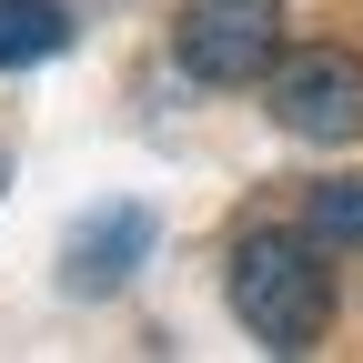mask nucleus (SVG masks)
<instances>
[{
    "label": "nucleus",
    "mask_w": 363,
    "mask_h": 363,
    "mask_svg": "<svg viewBox=\"0 0 363 363\" xmlns=\"http://www.w3.org/2000/svg\"><path fill=\"white\" fill-rule=\"evenodd\" d=\"M172 51L212 91H252L283 61V0H182L172 11Z\"/></svg>",
    "instance_id": "2"
},
{
    "label": "nucleus",
    "mask_w": 363,
    "mask_h": 363,
    "mask_svg": "<svg viewBox=\"0 0 363 363\" xmlns=\"http://www.w3.org/2000/svg\"><path fill=\"white\" fill-rule=\"evenodd\" d=\"M303 233L323 242V252L363 242V182H313V202H303Z\"/></svg>",
    "instance_id": "6"
},
{
    "label": "nucleus",
    "mask_w": 363,
    "mask_h": 363,
    "mask_svg": "<svg viewBox=\"0 0 363 363\" xmlns=\"http://www.w3.org/2000/svg\"><path fill=\"white\" fill-rule=\"evenodd\" d=\"M0 192H11V152H0Z\"/></svg>",
    "instance_id": "7"
},
{
    "label": "nucleus",
    "mask_w": 363,
    "mask_h": 363,
    "mask_svg": "<svg viewBox=\"0 0 363 363\" xmlns=\"http://www.w3.org/2000/svg\"><path fill=\"white\" fill-rule=\"evenodd\" d=\"M262 101H272V121L293 131V142H363V61L353 51H333V40H313V51H283L262 71Z\"/></svg>",
    "instance_id": "3"
},
{
    "label": "nucleus",
    "mask_w": 363,
    "mask_h": 363,
    "mask_svg": "<svg viewBox=\"0 0 363 363\" xmlns=\"http://www.w3.org/2000/svg\"><path fill=\"white\" fill-rule=\"evenodd\" d=\"M233 323L262 353H313L333 333V262L313 233H252L233 252Z\"/></svg>",
    "instance_id": "1"
},
{
    "label": "nucleus",
    "mask_w": 363,
    "mask_h": 363,
    "mask_svg": "<svg viewBox=\"0 0 363 363\" xmlns=\"http://www.w3.org/2000/svg\"><path fill=\"white\" fill-rule=\"evenodd\" d=\"M152 233H162L152 202H101V212H91L81 233L61 242V283H71V293H121L131 272H142Z\"/></svg>",
    "instance_id": "4"
},
{
    "label": "nucleus",
    "mask_w": 363,
    "mask_h": 363,
    "mask_svg": "<svg viewBox=\"0 0 363 363\" xmlns=\"http://www.w3.org/2000/svg\"><path fill=\"white\" fill-rule=\"evenodd\" d=\"M51 51H71V11L61 0H0V71H30Z\"/></svg>",
    "instance_id": "5"
}]
</instances>
